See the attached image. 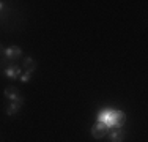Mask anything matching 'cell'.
<instances>
[{
	"mask_svg": "<svg viewBox=\"0 0 148 142\" xmlns=\"http://www.w3.org/2000/svg\"><path fill=\"white\" fill-rule=\"evenodd\" d=\"M98 122L107 125L109 128L114 126L115 123V111L114 109H103L99 114H98Z\"/></svg>",
	"mask_w": 148,
	"mask_h": 142,
	"instance_id": "obj_1",
	"label": "cell"
},
{
	"mask_svg": "<svg viewBox=\"0 0 148 142\" xmlns=\"http://www.w3.org/2000/svg\"><path fill=\"white\" fill-rule=\"evenodd\" d=\"M109 130H110V128H109L107 125H104V123L98 122L96 125L91 128V136H93L95 139H103V137L107 136Z\"/></svg>",
	"mask_w": 148,
	"mask_h": 142,
	"instance_id": "obj_2",
	"label": "cell"
},
{
	"mask_svg": "<svg viewBox=\"0 0 148 142\" xmlns=\"http://www.w3.org/2000/svg\"><path fill=\"white\" fill-rule=\"evenodd\" d=\"M21 54H22V51H21V48H17V46H11V48L5 49V57L8 60H16L19 59Z\"/></svg>",
	"mask_w": 148,
	"mask_h": 142,
	"instance_id": "obj_3",
	"label": "cell"
},
{
	"mask_svg": "<svg viewBox=\"0 0 148 142\" xmlns=\"http://www.w3.org/2000/svg\"><path fill=\"white\" fill-rule=\"evenodd\" d=\"M5 74L8 77H11V79H17V77H21V68L17 65H14V63H13V65H8L5 68Z\"/></svg>",
	"mask_w": 148,
	"mask_h": 142,
	"instance_id": "obj_4",
	"label": "cell"
},
{
	"mask_svg": "<svg viewBox=\"0 0 148 142\" xmlns=\"http://www.w3.org/2000/svg\"><path fill=\"white\" fill-rule=\"evenodd\" d=\"M5 97L8 98V99H11V101H17V99H21L19 90H17L16 87H11V85L5 88Z\"/></svg>",
	"mask_w": 148,
	"mask_h": 142,
	"instance_id": "obj_5",
	"label": "cell"
},
{
	"mask_svg": "<svg viewBox=\"0 0 148 142\" xmlns=\"http://www.w3.org/2000/svg\"><path fill=\"white\" fill-rule=\"evenodd\" d=\"M123 139H125V131L121 128H114L110 134V142H123Z\"/></svg>",
	"mask_w": 148,
	"mask_h": 142,
	"instance_id": "obj_6",
	"label": "cell"
},
{
	"mask_svg": "<svg viewBox=\"0 0 148 142\" xmlns=\"http://www.w3.org/2000/svg\"><path fill=\"white\" fill-rule=\"evenodd\" d=\"M21 106H22V98H21V99H17V101H11L10 108L6 109V114H8V115H16V114L19 112Z\"/></svg>",
	"mask_w": 148,
	"mask_h": 142,
	"instance_id": "obj_7",
	"label": "cell"
},
{
	"mask_svg": "<svg viewBox=\"0 0 148 142\" xmlns=\"http://www.w3.org/2000/svg\"><path fill=\"white\" fill-rule=\"evenodd\" d=\"M126 122V115L123 111H115V123H114V128H123Z\"/></svg>",
	"mask_w": 148,
	"mask_h": 142,
	"instance_id": "obj_8",
	"label": "cell"
},
{
	"mask_svg": "<svg viewBox=\"0 0 148 142\" xmlns=\"http://www.w3.org/2000/svg\"><path fill=\"white\" fill-rule=\"evenodd\" d=\"M24 66H25V71L27 73H35V70H36V62H35L33 59H30V57H27L25 60H24Z\"/></svg>",
	"mask_w": 148,
	"mask_h": 142,
	"instance_id": "obj_9",
	"label": "cell"
},
{
	"mask_svg": "<svg viewBox=\"0 0 148 142\" xmlns=\"http://www.w3.org/2000/svg\"><path fill=\"white\" fill-rule=\"evenodd\" d=\"M30 76H32V74H30V73H27V71H25L24 74H21V81H22L24 84H27V82L30 81Z\"/></svg>",
	"mask_w": 148,
	"mask_h": 142,
	"instance_id": "obj_10",
	"label": "cell"
},
{
	"mask_svg": "<svg viewBox=\"0 0 148 142\" xmlns=\"http://www.w3.org/2000/svg\"><path fill=\"white\" fill-rule=\"evenodd\" d=\"M8 62H10V60L6 59V57H3V59H0V68H3V66L6 68V66H8Z\"/></svg>",
	"mask_w": 148,
	"mask_h": 142,
	"instance_id": "obj_11",
	"label": "cell"
},
{
	"mask_svg": "<svg viewBox=\"0 0 148 142\" xmlns=\"http://www.w3.org/2000/svg\"><path fill=\"white\" fill-rule=\"evenodd\" d=\"M2 54H5V49H3V46L0 44V55H2Z\"/></svg>",
	"mask_w": 148,
	"mask_h": 142,
	"instance_id": "obj_12",
	"label": "cell"
},
{
	"mask_svg": "<svg viewBox=\"0 0 148 142\" xmlns=\"http://www.w3.org/2000/svg\"><path fill=\"white\" fill-rule=\"evenodd\" d=\"M2 8H3V3H2V2H0V10H2Z\"/></svg>",
	"mask_w": 148,
	"mask_h": 142,
	"instance_id": "obj_13",
	"label": "cell"
}]
</instances>
